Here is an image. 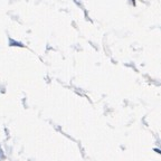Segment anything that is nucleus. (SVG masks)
I'll list each match as a JSON object with an SVG mask.
<instances>
[]
</instances>
